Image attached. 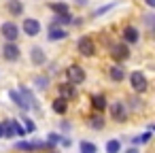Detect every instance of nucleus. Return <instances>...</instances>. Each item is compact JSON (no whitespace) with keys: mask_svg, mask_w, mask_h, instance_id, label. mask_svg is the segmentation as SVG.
<instances>
[{"mask_svg":"<svg viewBox=\"0 0 155 153\" xmlns=\"http://www.w3.org/2000/svg\"><path fill=\"white\" fill-rule=\"evenodd\" d=\"M58 89H60V94H62L60 98H64V100H66V98H70V96H74V87H72V85H68V83L58 85Z\"/></svg>","mask_w":155,"mask_h":153,"instance_id":"obj_17","label":"nucleus"},{"mask_svg":"<svg viewBox=\"0 0 155 153\" xmlns=\"http://www.w3.org/2000/svg\"><path fill=\"white\" fill-rule=\"evenodd\" d=\"M91 102H94V108H98V111H104V106H106V98L102 94H96L91 98Z\"/></svg>","mask_w":155,"mask_h":153,"instance_id":"obj_19","label":"nucleus"},{"mask_svg":"<svg viewBox=\"0 0 155 153\" xmlns=\"http://www.w3.org/2000/svg\"><path fill=\"white\" fill-rule=\"evenodd\" d=\"M7 9H9L11 15H21L24 13V2H21V0H9Z\"/></svg>","mask_w":155,"mask_h":153,"instance_id":"obj_11","label":"nucleus"},{"mask_svg":"<svg viewBox=\"0 0 155 153\" xmlns=\"http://www.w3.org/2000/svg\"><path fill=\"white\" fill-rule=\"evenodd\" d=\"M2 55H5L9 62H15V60H19V47H17L15 43H7V45L2 47Z\"/></svg>","mask_w":155,"mask_h":153,"instance_id":"obj_6","label":"nucleus"},{"mask_svg":"<svg viewBox=\"0 0 155 153\" xmlns=\"http://www.w3.org/2000/svg\"><path fill=\"white\" fill-rule=\"evenodd\" d=\"M110 55H113L117 62H123V60H127V58H130V49H127V45H121V43H117V45H113V49H110Z\"/></svg>","mask_w":155,"mask_h":153,"instance_id":"obj_3","label":"nucleus"},{"mask_svg":"<svg viewBox=\"0 0 155 153\" xmlns=\"http://www.w3.org/2000/svg\"><path fill=\"white\" fill-rule=\"evenodd\" d=\"M11 125H13V132H15V136H26L28 132L24 130V125L17 121V119H11Z\"/></svg>","mask_w":155,"mask_h":153,"instance_id":"obj_24","label":"nucleus"},{"mask_svg":"<svg viewBox=\"0 0 155 153\" xmlns=\"http://www.w3.org/2000/svg\"><path fill=\"white\" fill-rule=\"evenodd\" d=\"M53 13H68V5L66 2H51L49 5Z\"/></svg>","mask_w":155,"mask_h":153,"instance_id":"obj_23","label":"nucleus"},{"mask_svg":"<svg viewBox=\"0 0 155 153\" xmlns=\"http://www.w3.org/2000/svg\"><path fill=\"white\" fill-rule=\"evenodd\" d=\"M60 140H62V136H60V134H49V140H47V142L53 147V145H58Z\"/></svg>","mask_w":155,"mask_h":153,"instance_id":"obj_28","label":"nucleus"},{"mask_svg":"<svg viewBox=\"0 0 155 153\" xmlns=\"http://www.w3.org/2000/svg\"><path fill=\"white\" fill-rule=\"evenodd\" d=\"M110 79H113V81H117V83H119V81H123V79H125V68H123L121 64L113 66V68H110Z\"/></svg>","mask_w":155,"mask_h":153,"instance_id":"obj_12","label":"nucleus"},{"mask_svg":"<svg viewBox=\"0 0 155 153\" xmlns=\"http://www.w3.org/2000/svg\"><path fill=\"white\" fill-rule=\"evenodd\" d=\"M94 51H96V47H94V41L89 38V36H83L81 41H79V53L81 55H94Z\"/></svg>","mask_w":155,"mask_h":153,"instance_id":"obj_5","label":"nucleus"},{"mask_svg":"<svg viewBox=\"0 0 155 153\" xmlns=\"http://www.w3.org/2000/svg\"><path fill=\"white\" fill-rule=\"evenodd\" d=\"M0 138H2V123H0Z\"/></svg>","mask_w":155,"mask_h":153,"instance_id":"obj_34","label":"nucleus"},{"mask_svg":"<svg viewBox=\"0 0 155 153\" xmlns=\"http://www.w3.org/2000/svg\"><path fill=\"white\" fill-rule=\"evenodd\" d=\"M110 115H113L115 121H125V117H127L125 106H123L121 102H113V104H110Z\"/></svg>","mask_w":155,"mask_h":153,"instance_id":"obj_7","label":"nucleus"},{"mask_svg":"<svg viewBox=\"0 0 155 153\" xmlns=\"http://www.w3.org/2000/svg\"><path fill=\"white\" fill-rule=\"evenodd\" d=\"M130 83H132V87H134L136 91H144V89H147V79H144V75L138 72V70L130 75Z\"/></svg>","mask_w":155,"mask_h":153,"instance_id":"obj_4","label":"nucleus"},{"mask_svg":"<svg viewBox=\"0 0 155 153\" xmlns=\"http://www.w3.org/2000/svg\"><path fill=\"white\" fill-rule=\"evenodd\" d=\"M51 108H53L58 115H64V113H66V108H68V104H66V100H64V98H55V100L51 102Z\"/></svg>","mask_w":155,"mask_h":153,"instance_id":"obj_13","label":"nucleus"},{"mask_svg":"<svg viewBox=\"0 0 155 153\" xmlns=\"http://www.w3.org/2000/svg\"><path fill=\"white\" fill-rule=\"evenodd\" d=\"M121 36H123V41H125V43H132V45H134V43H138V30H136L134 26L123 28V34H121Z\"/></svg>","mask_w":155,"mask_h":153,"instance_id":"obj_9","label":"nucleus"},{"mask_svg":"<svg viewBox=\"0 0 155 153\" xmlns=\"http://www.w3.org/2000/svg\"><path fill=\"white\" fill-rule=\"evenodd\" d=\"M21 119H24V130H26V132H34V130H36V125H34L32 119H28V117H21Z\"/></svg>","mask_w":155,"mask_h":153,"instance_id":"obj_26","label":"nucleus"},{"mask_svg":"<svg viewBox=\"0 0 155 153\" xmlns=\"http://www.w3.org/2000/svg\"><path fill=\"white\" fill-rule=\"evenodd\" d=\"M81 153H96V145L83 140V142H81Z\"/></svg>","mask_w":155,"mask_h":153,"instance_id":"obj_25","label":"nucleus"},{"mask_svg":"<svg viewBox=\"0 0 155 153\" xmlns=\"http://www.w3.org/2000/svg\"><path fill=\"white\" fill-rule=\"evenodd\" d=\"M151 136H153V134H151V130H149V132H144V134L140 136V142H149V140H151Z\"/></svg>","mask_w":155,"mask_h":153,"instance_id":"obj_29","label":"nucleus"},{"mask_svg":"<svg viewBox=\"0 0 155 153\" xmlns=\"http://www.w3.org/2000/svg\"><path fill=\"white\" fill-rule=\"evenodd\" d=\"M2 136H7V138H13V136H15V132H13V125H11V119L2 121Z\"/></svg>","mask_w":155,"mask_h":153,"instance_id":"obj_21","label":"nucleus"},{"mask_svg":"<svg viewBox=\"0 0 155 153\" xmlns=\"http://www.w3.org/2000/svg\"><path fill=\"white\" fill-rule=\"evenodd\" d=\"M144 2H147L149 7H155V0H144Z\"/></svg>","mask_w":155,"mask_h":153,"instance_id":"obj_31","label":"nucleus"},{"mask_svg":"<svg viewBox=\"0 0 155 153\" xmlns=\"http://www.w3.org/2000/svg\"><path fill=\"white\" fill-rule=\"evenodd\" d=\"M32 62H34L36 66H43V64L47 62V58H45L43 49H38V47H34V49H32Z\"/></svg>","mask_w":155,"mask_h":153,"instance_id":"obj_14","label":"nucleus"},{"mask_svg":"<svg viewBox=\"0 0 155 153\" xmlns=\"http://www.w3.org/2000/svg\"><path fill=\"white\" fill-rule=\"evenodd\" d=\"M60 142H62V145H64V147H70V145H72V140H70V138H62V140H60Z\"/></svg>","mask_w":155,"mask_h":153,"instance_id":"obj_30","label":"nucleus"},{"mask_svg":"<svg viewBox=\"0 0 155 153\" xmlns=\"http://www.w3.org/2000/svg\"><path fill=\"white\" fill-rule=\"evenodd\" d=\"M49 153H58V151H55V149H53V151H49Z\"/></svg>","mask_w":155,"mask_h":153,"instance_id":"obj_35","label":"nucleus"},{"mask_svg":"<svg viewBox=\"0 0 155 153\" xmlns=\"http://www.w3.org/2000/svg\"><path fill=\"white\" fill-rule=\"evenodd\" d=\"M0 32H2V36H5L9 43H15V41L19 38V28H17L13 22H7V24H2Z\"/></svg>","mask_w":155,"mask_h":153,"instance_id":"obj_2","label":"nucleus"},{"mask_svg":"<svg viewBox=\"0 0 155 153\" xmlns=\"http://www.w3.org/2000/svg\"><path fill=\"white\" fill-rule=\"evenodd\" d=\"M9 96H11V100H13V102H15L19 108H24V111H28V108H30V106H28V102H26V100H24V98H21L17 91H9Z\"/></svg>","mask_w":155,"mask_h":153,"instance_id":"obj_18","label":"nucleus"},{"mask_svg":"<svg viewBox=\"0 0 155 153\" xmlns=\"http://www.w3.org/2000/svg\"><path fill=\"white\" fill-rule=\"evenodd\" d=\"M47 83H49V79H47V77H36V85H38L41 89H45V87H47Z\"/></svg>","mask_w":155,"mask_h":153,"instance_id":"obj_27","label":"nucleus"},{"mask_svg":"<svg viewBox=\"0 0 155 153\" xmlns=\"http://www.w3.org/2000/svg\"><path fill=\"white\" fill-rule=\"evenodd\" d=\"M62 38H66V30L60 28V26H55V24H51V28H49V41H62Z\"/></svg>","mask_w":155,"mask_h":153,"instance_id":"obj_10","label":"nucleus"},{"mask_svg":"<svg viewBox=\"0 0 155 153\" xmlns=\"http://www.w3.org/2000/svg\"><path fill=\"white\" fill-rule=\"evenodd\" d=\"M77 2H79V5H85V2H87V0H77Z\"/></svg>","mask_w":155,"mask_h":153,"instance_id":"obj_33","label":"nucleus"},{"mask_svg":"<svg viewBox=\"0 0 155 153\" xmlns=\"http://www.w3.org/2000/svg\"><path fill=\"white\" fill-rule=\"evenodd\" d=\"M24 32H26L28 36H36V34L41 32L38 19H24Z\"/></svg>","mask_w":155,"mask_h":153,"instance_id":"obj_8","label":"nucleus"},{"mask_svg":"<svg viewBox=\"0 0 155 153\" xmlns=\"http://www.w3.org/2000/svg\"><path fill=\"white\" fill-rule=\"evenodd\" d=\"M89 125L96 128V130H102V128H104V117H100V115H91V117H89Z\"/></svg>","mask_w":155,"mask_h":153,"instance_id":"obj_20","label":"nucleus"},{"mask_svg":"<svg viewBox=\"0 0 155 153\" xmlns=\"http://www.w3.org/2000/svg\"><path fill=\"white\" fill-rule=\"evenodd\" d=\"M19 96H21V98L28 102V106H30V108H34V106H36V102H34V96H32V91H30L28 87H19Z\"/></svg>","mask_w":155,"mask_h":153,"instance_id":"obj_15","label":"nucleus"},{"mask_svg":"<svg viewBox=\"0 0 155 153\" xmlns=\"http://www.w3.org/2000/svg\"><path fill=\"white\" fill-rule=\"evenodd\" d=\"M70 22H72L70 11H68V13H58V17L53 19V24H55V26H66V24H70Z\"/></svg>","mask_w":155,"mask_h":153,"instance_id":"obj_16","label":"nucleus"},{"mask_svg":"<svg viewBox=\"0 0 155 153\" xmlns=\"http://www.w3.org/2000/svg\"><path fill=\"white\" fill-rule=\"evenodd\" d=\"M119 151H121V142L119 140L113 138V140L106 142V153H119Z\"/></svg>","mask_w":155,"mask_h":153,"instance_id":"obj_22","label":"nucleus"},{"mask_svg":"<svg viewBox=\"0 0 155 153\" xmlns=\"http://www.w3.org/2000/svg\"><path fill=\"white\" fill-rule=\"evenodd\" d=\"M66 77H68L70 85H77V83H83V81H85V70H83L81 66L72 64V66L66 70Z\"/></svg>","mask_w":155,"mask_h":153,"instance_id":"obj_1","label":"nucleus"},{"mask_svg":"<svg viewBox=\"0 0 155 153\" xmlns=\"http://www.w3.org/2000/svg\"><path fill=\"white\" fill-rule=\"evenodd\" d=\"M125 153H138V149H134V147H132V149H127Z\"/></svg>","mask_w":155,"mask_h":153,"instance_id":"obj_32","label":"nucleus"}]
</instances>
